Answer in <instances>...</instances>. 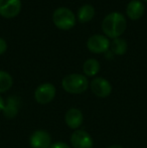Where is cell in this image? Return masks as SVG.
Segmentation results:
<instances>
[{
  "instance_id": "obj_1",
  "label": "cell",
  "mask_w": 147,
  "mask_h": 148,
  "mask_svg": "<svg viewBox=\"0 0 147 148\" xmlns=\"http://www.w3.org/2000/svg\"><path fill=\"white\" fill-rule=\"evenodd\" d=\"M127 27L125 16L120 12H111L104 18L102 22V30L107 37L118 38L124 33Z\"/></svg>"
},
{
  "instance_id": "obj_2",
  "label": "cell",
  "mask_w": 147,
  "mask_h": 148,
  "mask_svg": "<svg viewBox=\"0 0 147 148\" xmlns=\"http://www.w3.org/2000/svg\"><path fill=\"white\" fill-rule=\"evenodd\" d=\"M89 81L86 76L82 74H70L64 77L62 87L67 93L72 95L83 94L89 88Z\"/></svg>"
},
{
  "instance_id": "obj_3",
  "label": "cell",
  "mask_w": 147,
  "mask_h": 148,
  "mask_svg": "<svg viewBox=\"0 0 147 148\" xmlns=\"http://www.w3.org/2000/svg\"><path fill=\"white\" fill-rule=\"evenodd\" d=\"M53 24L62 30H69L76 24V16L71 9L67 7H59L53 13Z\"/></svg>"
},
{
  "instance_id": "obj_4",
  "label": "cell",
  "mask_w": 147,
  "mask_h": 148,
  "mask_svg": "<svg viewBox=\"0 0 147 148\" xmlns=\"http://www.w3.org/2000/svg\"><path fill=\"white\" fill-rule=\"evenodd\" d=\"M57 95V89L51 83H43L39 85L34 91V99L40 105L49 104Z\"/></svg>"
},
{
  "instance_id": "obj_5",
  "label": "cell",
  "mask_w": 147,
  "mask_h": 148,
  "mask_svg": "<svg viewBox=\"0 0 147 148\" xmlns=\"http://www.w3.org/2000/svg\"><path fill=\"white\" fill-rule=\"evenodd\" d=\"M87 47L94 53H103L110 49V41L105 35L94 34L87 40Z\"/></svg>"
},
{
  "instance_id": "obj_6",
  "label": "cell",
  "mask_w": 147,
  "mask_h": 148,
  "mask_svg": "<svg viewBox=\"0 0 147 148\" xmlns=\"http://www.w3.org/2000/svg\"><path fill=\"white\" fill-rule=\"evenodd\" d=\"M71 144L73 148H93L94 141L90 134L85 130H75L71 135Z\"/></svg>"
},
{
  "instance_id": "obj_7",
  "label": "cell",
  "mask_w": 147,
  "mask_h": 148,
  "mask_svg": "<svg viewBox=\"0 0 147 148\" xmlns=\"http://www.w3.org/2000/svg\"><path fill=\"white\" fill-rule=\"evenodd\" d=\"M90 88L93 94L99 98H107L112 93V85L110 82L101 77L95 78L90 83Z\"/></svg>"
},
{
  "instance_id": "obj_8",
  "label": "cell",
  "mask_w": 147,
  "mask_h": 148,
  "mask_svg": "<svg viewBox=\"0 0 147 148\" xmlns=\"http://www.w3.org/2000/svg\"><path fill=\"white\" fill-rule=\"evenodd\" d=\"M29 144L31 148H49L51 143V135L43 129L34 131L29 138Z\"/></svg>"
},
{
  "instance_id": "obj_9",
  "label": "cell",
  "mask_w": 147,
  "mask_h": 148,
  "mask_svg": "<svg viewBox=\"0 0 147 148\" xmlns=\"http://www.w3.org/2000/svg\"><path fill=\"white\" fill-rule=\"evenodd\" d=\"M21 10V0H0V15L5 18H13Z\"/></svg>"
},
{
  "instance_id": "obj_10",
  "label": "cell",
  "mask_w": 147,
  "mask_h": 148,
  "mask_svg": "<svg viewBox=\"0 0 147 148\" xmlns=\"http://www.w3.org/2000/svg\"><path fill=\"white\" fill-rule=\"evenodd\" d=\"M20 107H21V101L17 96H10L5 101V105L3 108L4 117L7 119H13L19 113Z\"/></svg>"
},
{
  "instance_id": "obj_11",
  "label": "cell",
  "mask_w": 147,
  "mask_h": 148,
  "mask_svg": "<svg viewBox=\"0 0 147 148\" xmlns=\"http://www.w3.org/2000/svg\"><path fill=\"white\" fill-rule=\"evenodd\" d=\"M84 116L80 109L78 108H71L66 112L65 122L69 128L73 130H78L83 124Z\"/></svg>"
},
{
  "instance_id": "obj_12",
  "label": "cell",
  "mask_w": 147,
  "mask_h": 148,
  "mask_svg": "<svg viewBox=\"0 0 147 148\" xmlns=\"http://www.w3.org/2000/svg\"><path fill=\"white\" fill-rule=\"evenodd\" d=\"M144 11H145V7L139 0H131L126 7V13L131 20L140 19L143 16Z\"/></svg>"
},
{
  "instance_id": "obj_13",
  "label": "cell",
  "mask_w": 147,
  "mask_h": 148,
  "mask_svg": "<svg viewBox=\"0 0 147 148\" xmlns=\"http://www.w3.org/2000/svg\"><path fill=\"white\" fill-rule=\"evenodd\" d=\"M95 15V8L91 4H84L78 10V19L82 23H86L93 19Z\"/></svg>"
},
{
  "instance_id": "obj_14",
  "label": "cell",
  "mask_w": 147,
  "mask_h": 148,
  "mask_svg": "<svg viewBox=\"0 0 147 148\" xmlns=\"http://www.w3.org/2000/svg\"><path fill=\"white\" fill-rule=\"evenodd\" d=\"M83 72L87 77H95L100 72V62L96 59H88L83 64Z\"/></svg>"
},
{
  "instance_id": "obj_15",
  "label": "cell",
  "mask_w": 147,
  "mask_h": 148,
  "mask_svg": "<svg viewBox=\"0 0 147 148\" xmlns=\"http://www.w3.org/2000/svg\"><path fill=\"white\" fill-rule=\"evenodd\" d=\"M110 49H111V53L116 56L125 55L128 49L127 41L123 38H120V37L113 39V41L110 42Z\"/></svg>"
},
{
  "instance_id": "obj_16",
  "label": "cell",
  "mask_w": 147,
  "mask_h": 148,
  "mask_svg": "<svg viewBox=\"0 0 147 148\" xmlns=\"http://www.w3.org/2000/svg\"><path fill=\"white\" fill-rule=\"evenodd\" d=\"M13 79L9 73L0 71V93H5L12 87Z\"/></svg>"
},
{
  "instance_id": "obj_17",
  "label": "cell",
  "mask_w": 147,
  "mask_h": 148,
  "mask_svg": "<svg viewBox=\"0 0 147 148\" xmlns=\"http://www.w3.org/2000/svg\"><path fill=\"white\" fill-rule=\"evenodd\" d=\"M7 51V42L4 38L0 37V55H3Z\"/></svg>"
},
{
  "instance_id": "obj_18",
  "label": "cell",
  "mask_w": 147,
  "mask_h": 148,
  "mask_svg": "<svg viewBox=\"0 0 147 148\" xmlns=\"http://www.w3.org/2000/svg\"><path fill=\"white\" fill-rule=\"evenodd\" d=\"M49 148H72V147L65 142H55L53 143Z\"/></svg>"
},
{
  "instance_id": "obj_19",
  "label": "cell",
  "mask_w": 147,
  "mask_h": 148,
  "mask_svg": "<svg viewBox=\"0 0 147 148\" xmlns=\"http://www.w3.org/2000/svg\"><path fill=\"white\" fill-rule=\"evenodd\" d=\"M4 105H5V101H4L3 98H2L1 96H0V112L3 111Z\"/></svg>"
},
{
  "instance_id": "obj_20",
  "label": "cell",
  "mask_w": 147,
  "mask_h": 148,
  "mask_svg": "<svg viewBox=\"0 0 147 148\" xmlns=\"http://www.w3.org/2000/svg\"><path fill=\"white\" fill-rule=\"evenodd\" d=\"M107 148H124V147H122L121 145L114 144V145H110V146H109V147H107Z\"/></svg>"
},
{
  "instance_id": "obj_21",
  "label": "cell",
  "mask_w": 147,
  "mask_h": 148,
  "mask_svg": "<svg viewBox=\"0 0 147 148\" xmlns=\"http://www.w3.org/2000/svg\"><path fill=\"white\" fill-rule=\"evenodd\" d=\"M144 1H146V2H147V0H144Z\"/></svg>"
}]
</instances>
